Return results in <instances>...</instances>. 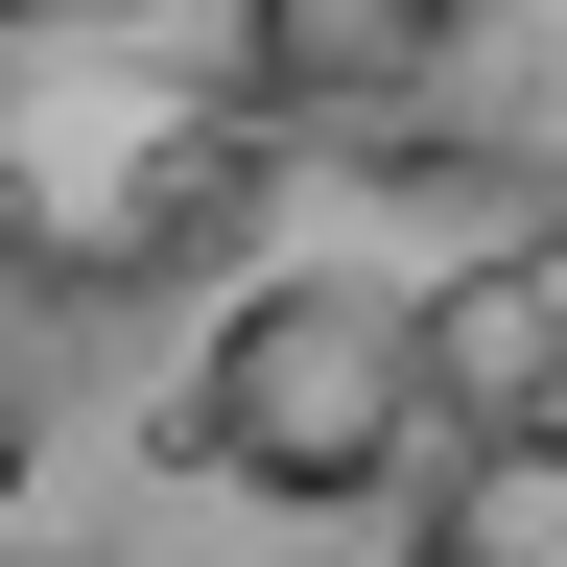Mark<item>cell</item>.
Returning <instances> with one entry per match:
<instances>
[{
    "instance_id": "1",
    "label": "cell",
    "mask_w": 567,
    "mask_h": 567,
    "mask_svg": "<svg viewBox=\"0 0 567 567\" xmlns=\"http://www.w3.org/2000/svg\"><path fill=\"white\" fill-rule=\"evenodd\" d=\"M425 308L402 284H237L213 308V354H189V450L237 473V496H284V520H354L379 473H425Z\"/></svg>"
},
{
    "instance_id": "2",
    "label": "cell",
    "mask_w": 567,
    "mask_h": 567,
    "mask_svg": "<svg viewBox=\"0 0 567 567\" xmlns=\"http://www.w3.org/2000/svg\"><path fill=\"white\" fill-rule=\"evenodd\" d=\"M473 0H237V118L260 142H402L450 95Z\"/></svg>"
},
{
    "instance_id": "3",
    "label": "cell",
    "mask_w": 567,
    "mask_h": 567,
    "mask_svg": "<svg viewBox=\"0 0 567 567\" xmlns=\"http://www.w3.org/2000/svg\"><path fill=\"white\" fill-rule=\"evenodd\" d=\"M425 402H450V425H544V402H567V260H544V237L473 260L450 308H425Z\"/></svg>"
},
{
    "instance_id": "4",
    "label": "cell",
    "mask_w": 567,
    "mask_h": 567,
    "mask_svg": "<svg viewBox=\"0 0 567 567\" xmlns=\"http://www.w3.org/2000/svg\"><path fill=\"white\" fill-rule=\"evenodd\" d=\"M402 567H567V402H544V425H450Z\"/></svg>"
},
{
    "instance_id": "5",
    "label": "cell",
    "mask_w": 567,
    "mask_h": 567,
    "mask_svg": "<svg viewBox=\"0 0 567 567\" xmlns=\"http://www.w3.org/2000/svg\"><path fill=\"white\" fill-rule=\"evenodd\" d=\"M0 496H24V379H0Z\"/></svg>"
},
{
    "instance_id": "6",
    "label": "cell",
    "mask_w": 567,
    "mask_h": 567,
    "mask_svg": "<svg viewBox=\"0 0 567 567\" xmlns=\"http://www.w3.org/2000/svg\"><path fill=\"white\" fill-rule=\"evenodd\" d=\"M0 24H48V0H0Z\"/></svg>"
},
{
    "instance_id": "7",
    "label": "cell",
    "mask_w": 567,
    "mask_h": 567,
    "mask_svg": "<svg viewBox=\"0 0 567 567\" xmlns=\"http://www.w3.org/2000/svg\"><path fill=\"white\" fill-rule=\"evenodd\" d=\"M544 260H567V237H544Z\"/></svg>"
}]
</instances>
